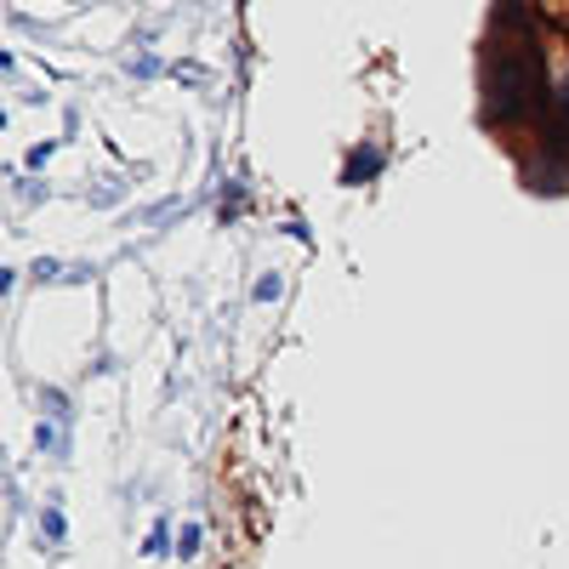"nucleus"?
Listing matches in <instances>:
<instances>
[{
    "label": "nucleus",
    "instance_id": "7ed1b4c3",
    "mask_svg": "<svg viewBox=\"0 0 569 569\" xmlns=\"http://www.w3.org/2000/svg\"><path fill=\"white\" fill-rule=\"evenodd\" d=\"M194 547H200V530L188 525V530H182V541H177V552H182V558H194Z\"/></svg>",
    "mask_w": 569,
    "mask_h": 569
},
{
    "label": "nucleus",
    "instance_id": "f257e3e1",
    "mask_svg": "<svg viewBox=\"0 0 569 569\" xmlns=\"http://www.w3.org/2000/svg\"><path fill=\"white\" fill-rule=\"evenodd\" d=\"M541 98H547V74H541L536 46L501 52V63L490 69V114H501V120H525V114L541 109Z\"/></svg>",
    "mask_w": 569,
    "mask_h": 569
},
{
    "label": "nucleus",
    "instance_id": "f03ea898",
    "mask_svg": "<svg viewBox=\"0 0 569 569\" xmlns=\"http://www.w3.org/2000/svg\"><path fill=\"white\" fill-rule=\"evenodd\" d=\"M569 149V86L558 91V137H552V154H563Z\"/></svg>",
    "mask_w": 569,
    "mask_h": 569
}]
</instances>
